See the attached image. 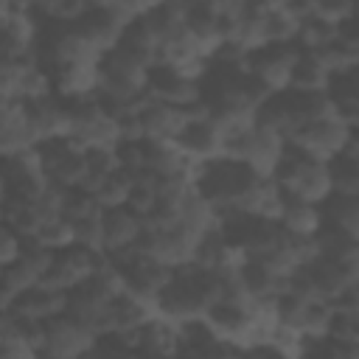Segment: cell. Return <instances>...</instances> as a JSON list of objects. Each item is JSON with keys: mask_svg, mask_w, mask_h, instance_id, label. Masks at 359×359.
<instances>
[{"mask_svg": "<svg viewBox=\"0 0 359 359\" xmlns=\"http://www.w3.org/2000/svg\"><path fill=\"white\" fill-rule=\"evenodd\" d=\"M272 182L280 188L286 199H300L320 205L331 196V177H328V163L309 157L306 151L294 149L286 143L283 157L278 168L272 171Z\"/></svg>", "mask_w": 359, "mask_h": 359, "instance_id": "obj_1", "label": "cell"}, {"mask_svg": "<svg viewBox=\"0 0 359 359\" xmlns=\"http://www.w3.org/2000/svg\"><path fill=\"white\" fill-rule=\"evenodd\" d=\"M258 180L255 171H250L244 163L219 157L213 163L196 165L194 174V188L196 194L216 208V213H236L241 196L250 191V185Z\"/></svg>", "mask_w": 359, "mask_h": 359, "instance_id": "obj_2", "label": "cell"}, {"mask_svg": "<svg viewBox=\"0 0 359 359\" xmlns=\"http://www.w3.org/2000/svg\"><path fill=\"white\" fill-rule=\"evenodd\" d=\"M353 135H356V129L348 126L345 121H339V118L331 112V115H323V118H317V121H309V123L297 126V129L286 137V143L294 146V149H300V151H306L309 157H317V160L328 163V160H334L337 154H342V149L348 146V140H351Z\"/></svg>", "mask_w": 359, "mask_h": 359, "instance_id": "obj_3", "label": "cell"}, {"mask_svg": "<svg viewBox=\"0 0 359 359\" xmlns=\"http://www.w3.org/2000/svg\"><path fill=\"white\" fill-rule=\"evenodd\" d=\"M67 112H70V129H67V140L76 143L79 149H90V146H118V123L112 115H107L95 95L84 98V101H67Z\"/></svg>", "mask_w": 359, "mask_h": 359, "instance_id": "obj_4", "label": "cell"}, {"mask_svg": "<svg viewBox=\"0 0 359 359\" xmlns=\"http://www.w3.org/2000/svg\"><path fill=\"white\" fill-rule=\"evenodd\" d=\"M297 59V45L294 42H269L247 53L244 70L252 73L272 95L289 90V76L292 65Z\"/></svg>", "mask_w": 359, "mask_h": 359, "instance_id": "obj_5", "label": "cell"}, {"mask_svg": "<svg viewBox=\"0 0 359 359\" xmlns=\"http://www.w3.org/2000/svg\"><path fill=\"white\" fill-rule=\"evenodd\" d=\"M39 154V165L42 174L50 185L56 188H76L81 185L84 174H87V160H84V149H79L76 143H70L67 137L59 140H48L36 146Z\"/></svg>", "mask_w": 359, "mask_h": 359, "instance_id": "obj_6", "label": "cell"}, {"mask_svg": "<svg viewBox=\"0 0 359 359\" xmlns=\"http://www.w3.org/2000/svg\"><path fill=\"white\" fill-rule=\"evenodd\" d=\"M104 252H93V250H84V247H67L62 252H53L50 258V266L45 269L39 286H48L53 292H70L76 289L79 283H84L90 275H95V269L104 264Z\"/></svg>", "mask_w": 359, "mask_h": 359, "instance_id": "obj_7", "label": "cell"}, {"mask_svg": "<svg viewBox=\"0 0 359 359\" xmlns=\"http://www.w3.org/2000/svg\"><path fill=\"white\" fill-rule=\"evenodd\" d=\"M95 339L98 337L84 323H79L62 311L45 323V339H42L39 351L53 359H81L84 353L93 351Z\"/></svg>", "mask_w": 359, "mask_h": 359, "instance_id": "obj_8", "label": "cell"}, {"mask_svg": "<svg viewBox=\"0 0 359 359\" xmlns=\"http://www.w3.org/2000/svg\"><path fill=\"white\" fill-rule=\"evenodd\" d=\"M146 93H149V98H154L160 104H168V107H177V109H185V112L202 101L199 81L185 79L177 70L165 67V65H151L149 67V73H146Z\"/></svg>", "mask_w": 359, "mask_h": 359, "instance_id": "obj_9", "label": "cell"}, {"mask_svg": "<svg viewBox=\"0 0 359 359\" xmlns=\"http://www.w3.org/2000/svg\"><path fill=\"white\" fill-rule=\"evenodd\" d=\"M174 146L194 165H205V163H213V160L224 157V135L210 118H191L182 126V132L177 135Z\"/></svg>", "mask_w": 359, "mask_h": 359, "instance_id": "obj_10", "label": "cell"}, {"mask_svg": "<svg viewBox=\"0 0 359 359\" xmlns=\"http://www.w3.org/2000/svg\"><path fill=\"white\" fill-rule=\"evenodd\" d=\"M25 118H28L31 146L67 137V129H70L67 101H62L56 95H48V98H39V101H28L25 104Z\"/></svg>", "mask_w": 359, "mask_h": 359, "instance_id": "obj_11", "label": "cell"}, {"mask_svg": "<svg viewBox=\"0 0 359 359\" xmlns=\"http://www.w3.org/2000/svg\"><path fill=\"white\" fill-rule=\"evenodd\" d=\"M252 303H230V300H216L202 320L208 323V328L216 334V339L230 342L236 348H247L250 345V314Z\"/></svg>", "mask_w": 359, "mask_h": 359, "instance_id": "obj_12", "label": "cell"}, {"mask_svg": "<svg viewBox=\"0 0 359 359\" xmlns=\"http://www.w3.org/2000/svg\"><path fill=\"white\" fill-rule=\"evenodd\" d=\"M73 28L93 45L95 53H107L109 48L118 45L121 31L126 28V22L112 11L109 3H90L87 11L81 14V20Z\"/></svg>", "mask_w": 359, "mask_h": 359, "instance_id": "obj_13", "label": "cell"}, {"mask_svg": "<svg viewBox=\"0 0 359 359\" xmlns=\"http://www.w3.org/2000/svg\"><path fill=\"white\" fill-rule=\"evenodd\" d=\"M154 306L129 294V292H121L109 300L107 311H104V320H101V334H129V331H140L151 317H154ZM98 334V337H101Z\"/></svg>", "mask_w": 359, "mask_h": 359, "instance_id": "obj_14", "label": "cell"}, {"mask_svg": "<svg viewBox=\"0 0 359 359\" xmlns=\"http://www.w3.org/2000/svg\"><path fill=\"white\" fill-rule=\"evenodd\" d=\"M140 230H143V219H137L132 210H126V208L101 210V252H104V258L132 250Z\"/></svg>", "mask_w": 359, "mask_h": 359, "instance_id": "obj_15", "label": "cell"}, {"mask_svg": "<svg viewBox=\"0 0 359 359\" xmlns=\"http://www.w3.org/2000/svg\"><path fill=\"white\" fill-rule=\"evenodd\" d=\"M48 73L53 81V95L62 101H84L93 98L98 90V62L59 65Z\"/></svg>", "mask_w": 359, "mask_h": 359, "instance_id": "obj_16", "label": "cell"}, {"mask_svg": "<svg viewBox=\"0 0 359 359\" xmlns=\"http://www.w3.org/2000/svg\"><path fill=\"white\" fill-rule=\"evenodd\" d=\"M137 118H140L143 137H146V140H160V143H174L177 135L182 132V126L188 123V112H185V109L160 104V101H154V98H149V101L137 109Z\"/></svg>", "mask_w": 359, "mask_h": 359, "instance_id": "obj_17", "label": "cell"}, {"mask_svg": "<svg viewBox=\"0 0 359 359\" xmlns=\"http://www.w3.org/2000/svg\"><path fill=\"white\" fill-rule=\"evenodd\" d=\"M180 351V325L154 314L137 331V353L143 359H177Z\"/></svg>", "mask_w": 359, "mask_h": 359, "instance_id": "obj_18", "label": "cell"}, {"mask_svg": "<svg viewBox=\"0 0 359 359\" xmlns=\"http://www.w3.org/2000/svg\"><path fill=\"white\" fill-rule=\"evenodd\" d=\"M280 210H283V194L272 182V177H258L236 208V213H247V216L266 219V222H278Z\"/></svg>", "mask_w": 359, "mask_h": 359, "instance_id": "obj_19", "label": "cell"}, {"mask_svg": "<svg viewBox=\"0 0 359 359\" xmlns=\"http://www.w3.org/2000/svg\"><path fill=\"white\" fill-rule=\"evenodd\" d=\"M65 300H67L65 292H53L48 286H31V289H25V292H20L14 297L8 311H14L20 317L39 320V323H48L50 317L65 311Z\"/></svg>", "mask_w": 359, "mask_h": 359, "instance_id": "obj_20", "label": "cell"}, {"mask_svg": "<svg viewBox=\"0 0 359 359\" xmlns=\"http://www.w3.org/2000/svg\"><path fill=\"white\" fill-rule=\"evenodd\" d=\"M325 95H328L331 112L339 121H345L348 126L356 129V121H359V70L331 76V81L325 87Z\"/></svg>", "mask_w": 359, "mask_h": 359, "instance_id": "obj_21", "label": "cell"}, {"mask_svg": "<svg viewBox=\"0 0 359 359\" xmlns=\"http://www.w3.org/2000/svg\"><path fill=\"white\" fill-rule=\"evenodd\" d=\"M236 278L250 300H275L280 292H286V278L269 272L266 266H261L255 261H244L236 269Z\"/></svg>", "mask_w": 359, "mask_h": 359, "instance_id": "obj_22", "label": "cell"}, {"mask_svg": "<svg viewBox=\"0 0 359 359\" xmlns=\"http://www.w3.org/2000/svg\"><path fill=\"white\" fill-rule=\"evenodd\" d=\"M25 146H31L25 104L22 101L0 104V157L3 154H14V151H20Z\"/></svg>", "mask_w": 359, "mask_h": 359, "instance_id": "obj_23", "label": "cell"}, {"mask_svg": "<svg viewBox=\"0 0 359 359\" xmlns=\"http://www.w3.org/2000/svg\"><path fill=\"white\" fill-rule=\"evenodd\" d=\"M331 81L328 67L323 65V59L317 56V50H300L297 48V59L292 65V76H289V90H300V93H325Z\"/></svg>", "mask_w": 359, "mask_h": 359, "instance_id": "obj_24", "label": "cell"}, {"mask_svg": "<svg viewBox=\"0 0 359 359\" xmlns=\"http://www.w3.org/2000/svg\"><path fill=\"white\" fill-rule=\"evenodd\" d=\"M258 22H261V39L269 42H294L297 34V17L286 8V3H258Z\"/></svg>", "mask_w": 359, "mask_h": 359, "instance_id": "obj_25", "label": "cell"}, {"mask_svg": "<svg viewBox=\"0 0 359 359\" xmlns=\"http://www.w3.org/2000/svg\"><path fill=\"white\" fill-rule=\"evenodd\" d=\"M314 247L320 258H331V261H342V264H356L359 261V236H351L345 230L320 224V230L314 233Z\"/></svg>", "mask_w": 359, "mask_h": 359, "instance_id": "obj_26", "label": "cell"}, {"mask_svg": "<svg viewBox=\"0 0 359 359\" xmlns=\"http://www.w3.org/2000/svg\"><path fill=\"white\" fill-rule=\"evenodd\" d=\"M320 219L328 227L359 236V196L331 194L325 202H320Z\"/></svg>", "mask_w": 359, "mask_h": 359, "instance_id": "obj_27", "label": "cell"}, {"mask_svg": "<svg viewBox=\"0 0 359 359\" xmlns=\"http://www.w3.org/2000/svg\"><path fill=\"white\" fill-rule=\"evenodd\" d=\"M278 224L292 233V236H314L323 224L320 219V205L300 202V199H286L283 196V210L278 216Z\"/></svg>", "mask_w": 359, "mask_h": 359, "instance_id": "obj_28", "label": "cell"}, {"mask_svg": "<svg viewBox=\"0 0 359 359\" xmlns=\"http://www.w3.org/2000/svg\"><path fill=\"white\" fill-rule=\"evenodd\" d=\"M283 95V104H286V112L297 126L309 123V121H317L323 115H331V104H328V95L325 93H300V90H286L280 93Z\"/></svg>", "mask_w": 359, "mask_h": 359, "instance_id": "obj_29", "label": "cell"}, {"mask_svg": "<svg viewBox=\"0 0 359 359\" xmlns=\"http://www.w3.org/2000/svg\"><path fill=\"white\" fill-rule=\"evenodd\" d=\"M331 39H337V25L323 20L320 14H314V3L311 11L297 22V34H294V45L300 50H320L325 48Z\"/></svg>", "mask_w": 359, "mask_h": 359, "instance_id": "obj_30", "label": "cell"}, {"mask_svg": "<svg viewBox=\"0 0 359 359\" xmlns=\"http://www.w3.org/2000/svg\"><path fill=\"white\" fill-rule=\"evenodd\" d=\"M129 191H132V177L118 168V171L107 174L98 182V188L93 191V196H95V202H98L101 210H115V208H126Z\"/></svg>", "mask_w": 359, "mask_h": 359, "instance_id": "obj_31", "label": "cell"}, {"mask_svg": "<svg viewBox=\"0 0 359 359\" xmlns=\"http://www.w3.org/2000/svg\"><path fill=\"white\" fill-rule=\"evenodd\" d=\"M328 177H331V194L359 196V157L337 154L328 160Z\"/></svg>", "mask_w": 359, "mask_h": 359, "instance_id": "obj_32", "label": "cell"}, {"mask_svg": "<svg viewBox=\"0 0 359 359\" xmlns=\"http://www.w3.org/2000/svg\"><path fill=\"white\" fill-rule=\"evenodd\" d=\"M331 317H334L331 303L311 297V300H306V306H303V314H300L297 331H300L306 339H311V342H314V339H323V337L328 334Z\"/></svg>", "mask_w": 359, "mask_h": 359, "instance_id": "obj_33", "label": "cell"}, {"mask_svg": "<svg viewBox=\"0 0 359 359\" xmlns=\"http://www.w3.org/2000/svg\"><path fill=\"white\" fill-rule=\"evenodd\" d=\"M317 56L323 59V65L328 67L331 76H342V73L359 70V48L345 45L339 39H331L325 48L317 50Z\"/></svg>", "mask_w": 359, "mask_h": 359, "instance_id": "obj_34", "label": "cell"}, {"mask_svg": "<svg viewBox=\"0 0 359 359\" xmlns=\"http://www.w3.org/2000/svg\"><path fill=\"white\" fill-rule=\"evenodd\" d=\"M98 213H101V208H98V202L90 191H84L79 185L62 191V219H67L70 224L81 222V219H93Z\"/></svg>", "mask_w": 359, "mask_h": 359, "instance_id": "obj_35", "label": "cell"}, {"mask_svg": "<svg viewBox=\"0 0 359 359\" xmlns=\"http://www.w3.org/2000/svg\"><path fill=\"white\" fill-rule=\"evenodd\" d=\"M34 241L39 244V247H45V250H50V252H62V250H67V247H73V224L67 222V219H50V222H45L36 233H34Z\"/></svg>", "mask_w": 359, "mask_h": 359, "instance_id": "obj_36", "label": "cell"}, {"mask_svg": "<svg viewBox=\"0 0 359 359\" xmlns=\"http://www.w3.org/2000/svg\"><path fill=\"white\" fill-rule=\"evenodd\" d=\"M73 244L93 250V252H101V213L93 219L73 222Z\"/></svg>", "mask_w": 359, "mask_h": 359, "instance_id": "obj_37", "label": "cell"}, {"mask_svg": "<svg viewBox=\"0 0 359 359\" xmlns=\"http://www.w3.org/2000/svg\"><path fill=\"white\" fill-rule=\"evenodd\" d=\"M325 337L334 339V342H359V314H339V311H334Z\"/></svg>", "mask_w": 359, "mask_h": 359, "instance_id": "obj_38", "label": "cell"}, {"mask_svg": "<svg viewBox=\"0 0 359 359\" xmlns=\"http://www.w3.org/2000/svg\"><path fill=\"white\" fill-rule=\"evenodd\" d=\"M314 14H320L323 20L334 22V25H339L342 20L356 14V3H351V0H320V3H314Z\"/></svg>", "mask_w": 359, "mask_h": 359, "instance_id": "obj_39", "label": "cell"}, {"mask_svg": "<svg viewBox=\"0 0 359 359\" xmlns=\"http://www.w3.org/2000/svg\"><path fill=\"white\" fill-rule=\"evenodd\" d=\"M20 247H22V238L8 224L0 222V269H6L20 255Z\"/></svg>", "mask_w": 359, "mask_h": 359, "instance_id": "obj_40", "label": "cell"}, {"mask_svg": "<svg viewBox=\"0 0 359 359\" xmlns=\"http://www.w3.org/2000/svg\"><path fill=\"white\" fill-rule=\"evenodd\" d=\"M0 359H36V351L20 339H0Z\"/></svg>", "mask_w": 359, "mask_h": 359, "instance_id": "obj_41", "label": "cell"}, {"mask_svg": "<svg viewBox=\"0 0 359 359\" xmlns=\"http://www.w3.org/2000/svg\"><path fill=\"white\" fill-rule=\"evenodd\" d=\"M14 297H17V292L3 280V272H0V314L3 311H8L11 309V303H14Z\"/></svg>", "mask_w": 359, "mask_h": 359, "instance_id": "obj_42", "label": "cell"}, {"mask_svg": "<svg viewBox=\"0 0 359 359\" xmlns=\"http://www.w3.org/2000/svg\"><path fill=\"white\" fill-rule=\"evenodd\" d=\"M36 359H53V356H48V353H42V351H36Z\"/></svg>", "mask_w": 359, "mask_h": 359, "instance_id": "obj_43", "label": "cell"}]
</instances>
